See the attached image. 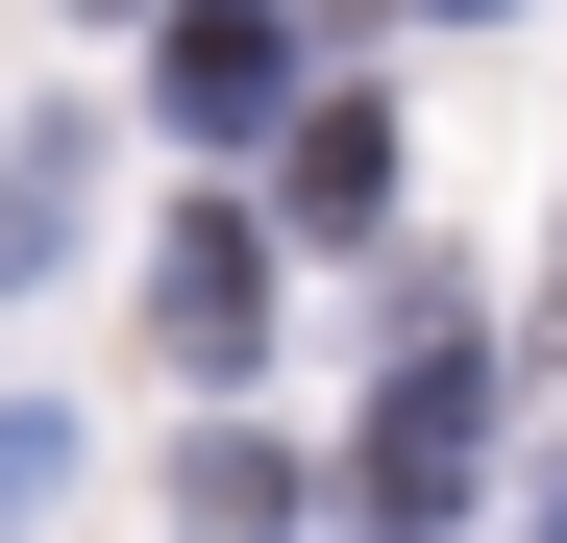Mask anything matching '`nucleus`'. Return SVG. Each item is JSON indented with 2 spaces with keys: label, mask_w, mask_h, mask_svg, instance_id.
I'll list each match as a JSON object with an SVG mask.
<instances>
[{
  "label": "nucleus",
  "mask_w": 567,
  "mask_h": 543,
  "mask_svg": "<svg viewBox=\"0 0 567 543\" xmlns=\"http://www.w3.org/2000/svg\"><path fill=\"white\" fill-rule=\"evenodd\" d=\"M50 247H74V124H25V148H0V297H25Z\"/></svg>",
  "instance_id": "nucleus-6"
},
{
  "label": "nucleus",
  "mask_w": 567,
  "mask_h": 543,
  "mask_svg": "<svg viewBox=\"0 0 567 543\" xmlns=\"http://www.w3.org/2000/svg\"><path fill=\"white\" fill-rule=\"evenodd\" d=\"M148 346H173L198 396L271 346V223H247V198H173V223H148Z\"/></svg>",
  "instance_id": "nucleus-3"
},
{
  "label": "nucleus",
  "mask_w": 567,
  "mask_h": 543,
  "mask_svg": "<svg viewBox=\"0 0 567 543\" xmlns=\"http://www.w3.org/2000/svg\"><path fill=\"white\" fill-rule=\"evenodd\" d=\"M50 494H74V420H50V396H0V543H25Z\"/></svg>",
  "instance_id": "nucleus-7"
},
{
  "label": "nucleus",
  "mask_w": 567,
  "mask_h": 543,
  "mask_svg": "<svg viewBox=\"0 0 567 543\" xmlns=\"http://www.w3.org/2000/svg\"><path fill=\"white\" fill-rule=\"evenodd\" d=\"M468 494H494V346L420 321L395 371H370V420H346V519H370V543H444Z\"/></svg>",
  "instance_id": "nucleus-1"
},
{
  "label": "nucleus",
  "mask_w": 567,
  "mask_h": 543,
  "mask_svg": "<svg viewBox=\"0 0 567 543\" xmlns=\"http://www.w3.org/2000/svg\"><path fill=\"white\" fill-rule=\"evenodd\" d=\"M148 124H173V148H297V25H271V0H173Z\"/></svg>",
  "instance_id": "nucleus-2"
},
{
  "label": "nucleus",
  "mask_w": 567,
  "mask_h": 543,
  "mask_svg": "<svg viewBox=\"0 0 567 543\" xmlns=\"http://www.w3.org/2000/svg\"><path fill=\"white\" fill-rule=\"evenodd\" d=\"M173 519H198V543H297V444L198 420V444H173Z\"/></svg>",
  "instance_id": "nucleus-4"
},
{
  "label": "nucleus",
  "mask_w": 567,
  "mask_h": 543,
  "mask_svg": "<svg viewBox=\"0 0 567 543\" xmlns=\"http://www.w3.org/2000/svg\"><path fill=\"white\" fill-rule=\"evenodd\" d=\"M271 198H297L321 247H346V223H395V124H370V100H321L297 148H271Z\"/></svg>",
  "instance_id": "nucleus-5"
},
{
  "label": "nucleus",
  "mask_w": 567,
  "mask_h": 543,
  "mask_svg": "<svg viewBox=\"0 0 567 543\" xmlns=\"http://www.w3.org/2000/svg\"><path fill=\"white\" fill-rule=\"evenodd\" d=\"M543 543H567V470H543Z\"/></svg>",
  "instance_id": "nucleus-8"
}]
</instances>
